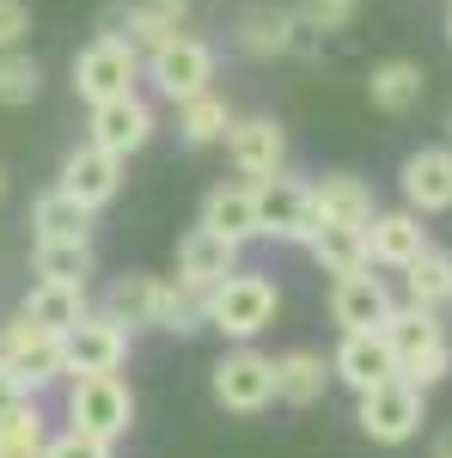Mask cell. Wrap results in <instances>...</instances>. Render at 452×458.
I'll return each mask as SVG.
<instances>
[{
  "instance_id": "cell-1",
  "label": "cell",
  "mask_w": 452,
  "mask_h": 458,
  "mask_svg": "<svg viewBox=\"0 0 452 458\" xmlns=\"http://www.w3.org/2000/svg\"><path fill=\"white\" fill-rule=\"evenodd\" d=\"M281 312V293L269 276L233 269L220 287H209V330H220L226 343H257Z\"/></svg>"
},
{
  "instance_id": "cell-2",
  "label": "cell",
  "mask_w": 452,
  "mask_h": 458,
  "mask_svg": "<svg viewBox=\"0 0 452 458\" xmlns=\"http://www.w3.org/2000/svg\"><path fill=\"white\" fill-rule=\"evenodd\" d=\"M68 428L116 446L135 428V391L123 386V373H73L68 379Z\"/></svg>"
},
{
  "instance_id": "cell-3",
  "label": "cell",
  "mask_w": 452,
  "mask_h": 458,
  "mask_svg": "<svg viewBox=\"0 0 452 458\" xmlns=\"http://www.w3.org/2000/svg\"><path fill=\"white\" fill-rule=\"evenodd\" d=\"M214 403L226 410V416H263L269 403H281V373L276 360L263 349H251V343H239V349H226L220 360H214Z\"/></svg>"
},
{
  "instance_id": "cell-4",
  "label": "cell",
  "mask_w": 452,
  "mask_h": 458,
  "mask_svg": "<svg viewBox=\"0 0 452 458\" xmlns=\"http://www.w3.org/2000/svg\"><path fill=\"white\" fill-rule=\"evenodd\" d=\"M354 422H361V434L373 446H410L422 434V422H428V391L397 373V379H385V386L354 397Z\"/></svg>"
},
{
  "instance_id": "cell-5",
  "label": "cell",
  "mask_w": 452,
  "mask_h": 458,
  "mask_svg": "<svg viewBox=\"0 0 452 458\" xmlns=\"http://www.w3.org/2000/svg\"><path fill=\"white\" fill-rule=\"evenodd\" d=\"M141 80H147V55H141L129 37H92V43L73 55V92H80L86 105L129 98Z\"/></svg>"
},
{
  "instance_id": "cell-6",
  "label": "cell",
  "mask_w": 452,
  "mask_h": 458,
  "mask_svg": "<svg viewBox=\"0 0 452 458\" xmlns=\"http://www.w3.org/2000/svg\"><path fill=\"white\" fill-rule=\"evenodd\" d=\"M0 360L13 367V379L31 391H49L68 379V354H62V330H43L19 312L13 324H0Z\"/></svg>"
},
{
  "instance_id": "cell-7",
  "label": "cell",
  "mask_w": 452,
  "mask_h": 458,
  "mask_svg": "<svg viewBox=\"0 0 452 458\" xmlns=\"http://www.w3.org/2000/svg\"><path fill=\"white\" fill-rule=\"evenodd\" d=\"M147 80H153L159 98L183 105V98H196V92L214 86V49L202 43V37L177 31V37H166V43L147 49Z\"/></svg>"
},
{
  "instance_id": "cell-8",
  "label": "cell",
  "mask_w": 452,
  "mask_h": 458,
  "mask_svg": "<svg viewBox=\"0 0 452 458\" xmlns=\"http://www.w3.org/2000/svg\"><path fill=\"white\" fill-rule=\"evenodd\" d=\"M257 226L276 245H312V233H318L312 183H300V177H287V172L263 177L257 183Z\"/></svg>"
},
{
  "instance_id": "cell-9",
  "label": "cell",
  "mask_w": 452,
  "mask_h": 458,
  "mask_svg": "<svg viewBox=\"0 0 452 458\" xmlns=\"http://www.w3.org/2000/svg\"><path fill=\"white\" fill-rule=\"evenodd\" d=\"M324 37L294 13V6H244L239 13V49L251 62H276V55H312Z\"/></svg>"
},
{
  "instance_id": "cell-10",
  "label": "cell",
  "mask_w": 452,
  "mask_h": 458,
  "mask_svg": "<svg viewBox=\"0 0 452 458\" xmlns=\"http://www.w3.org/2000/svg\"><path fill=\"white\" fill-rule=\"evenodd\" d=\"M129 343H135V330L129 324H116V318L98 306V312H86L73 330H62V354H68V379L73 373H123V360H129Z\"/></svg>"
},
{
  "instance_id": "cell-11",
  "label": "cell",
  "mask_w": 452,
  "mask_h": 458,
  "mask_svg": "<svg viewBox=\"0 0 452 458\" xmlns=\"http://www.w3.org/2000/svg\"><path fill=\"white\" fill-rule=\"evenodd\" d=\"M183 19H190V0H116V6H105V19H98V37H129L141 55H147L153 43L183 31Z\"/></svg>"
},
{
  "instance_id": "cell-12",
  "label": "cell",
  "mask_w": 452,
  "mask_h": 458,
  "mask_svg": "<svg viewBox=\"0 0 452 458\" xmlns=\"http://www.w3.org/2000/svg\"><path fill=\"white\" fill-rule=\"evenodd\" d=\"M92 116H86V141H98L105 153H116V159H129V153H141V147L153 141V129H159V116H153V105L141 98V92H129V98H105V105H86Z\"/></svg>"
},
{
  "instance_id": "cell-13",
  "label": "cell",
  "mask_w": 452,
  "mask_h": 458,
  "mask_svg": "<svg viewBox=\"0 0 452 458\" xmlns=\"http://www.w3.org/2000/svg\"><path fill=\"white\" fill-rule=\"evenodd\" d=\"M226 159L244 183H263V177L287 172V135H281L276 116H239L226 129Z\"/></svg>"
},
{
  "instance_id": "cell-14",
  "label": "cell",
  "mask_w": 452,
  "mask_h": 458,
  "mask_svg": "<svg viewBox=\"0 0 452 458\" xmlns=\"http://www.w3.org/2000/svg\"><path fill=\"white\" fill-rule=\"evenodd\" d=\"M330 373H337V386L361 397V391L397 379V349L385 343V330H343V343L330 354Z\"/></svg>"
},
{
  "instance_id": "cell-15",
  "label": "cell",
  "mask_w": 452,
  "mask_h": 458,
  "mask_svg": "<svg viewBox=\"0 0 452 458\" xmlns=\"http://www.w3.org/2000/svg\"><path fill=\"white\" fill-rule=\"evenodd\" d=\"M239 250L226 233H214V226H190L183 239H177V282L183 287H196V293H209V287H220L233 269H239Z\"/></svg>"
},
{
  "instance_id": "cell-16",
  "label": "cell",
  "mask_w": 452,
  "mask_h": 458,
  "mask_svg": "<svg viewBox=\"0 0 452 458\" xmlns=\"http://www.w3.org/2000/svg\"><path fill=\"white\" fill-rule=\"evenodd\" d=\"M391 306H397V293L373 269H354V276L330 282V324H343V330H380Z\"/></svg>"
},
{
  "instance_id": "cell-17",
  "label": "cell",
  "mask_w": 452,
  "mask_h": 458,
  "mask_svg": "<svg viewBox=\"0 0 452 458\" xmlns=\"http://www.w3.org/2000/svg\"><path fill=\"white\" fill-rule=\"evenodd\" d=\"M62 190L98 214L105 202H116V190H123V159L105 153L98 141H80L68 159H62Z\"/></svg>"
},
{
  "instance_id": "cell-18",
  "label": "cell",
  "mask_w": 452,
  "mask_h": 458,
  "mask_svg": "<svg viewBox=\"0 0 452 458\" xmlns=\"http://www.w3.org/2000/svg\"><path fill=\"white\" fill-rule=\"evenodd\" d=\"M404 208H416L422 220L428 214H447L452 208V141L447 147H416L410 159H404Z\"/></svg>"
},
{
  "instance_id": "cell-19",
  "label": "cell",
  "mask_w": 452,
  "mask_h": 458,
  "mask_svg": "<svg viewBox=\"0 0 452 458\" xmlns=\"http://www.w3.org/2000/svg\"><path fill=\"white\" fill-rule=\"evenodd\" d=\"M422 250H428V226H422L416 208H385V214L367 220V257H373L380 269L404 276Z\"/></svg>"
},
{
  "instance_id": "cell-20",
  "label": "cell",
  "mask_w": 452,
  "mask_h": 458,
  "mask_svg": "<svg viewBox=\"0 0 452 458\" xmlns=\"http://www.w3.org/2000/svg\"><path fill=\"white\" fill-rule=\"evenodd\" d=\"M312 202H318V226H367L380 214L367 177H354V172H324L312 183Z\"/></svg>"
},
{
  "instance_id": "cell-21",
  "label": "cell",
  "mask_w": 452,
  "mask_h": 458,
  "mask_svg": "<svg viewBox=\"0 0 452 458\" xmlns=\"http://www.w3.org/2000/svg\"><path fill=\"white\" fill-rule=\"evenodd\" d=\"M202 226L214 233H226L233 245H251V239H263V226H257V183H214L209 196H202Z\"/></svg>"
},
{
  "instance_id": "cell-22",
  "label": "cell",
  "mask_w": 452,
  "mask_h": 458,
  "mask_svg": "<svg viewBox=\"0 0 452 458\" xmlns=\"http://www.w3.org/2000/svg\"><path fill=\"white\" fill-rule=\"evenodd\" d=\"M422 92H428V73H422V62H410V55H391V62H373V68H367V98H373V110H385V116L416 110Z\"/></svg>"
},
{
  "instance_id": "cell-23",
  "label": "cell",
  "mask_w": 452,
  "mask_h": 458,
  "mask_svg": "<svg viewBox=\"0 0 452 458\" xmlns=\"http://www.w3.org/2000/svg\"><path fill=\"white\" fill-rule=\"evenodd\" d=\"M276 373H281V403H294V410H312L318 397L330 391V354L324 349H287L276 360Z\"/></svg>"
},
{
  "instance_id": "cell-24",
  "label": "cell",
  "mask_w": 452,
  "mask_h": 458,
  "mask_svg": "<svg viewBox=\"0 0 452 458\" xmlns=\"http://www.w3.org/2000/svg\"><path fill=\"white\" fill-rule=\"evenodd\" d=\"M31 269L37 282H68V287H86L98 257H92V239H37L31 245Z\"/></svg>"
},
{
  "instance_id": "cell-25",
  "label": "cell",
  "mask_w": 452,
  "mask_h": 458,
  "mask_svg": "<svg viewBox=\"0 0 452 458\" xmlns=\"http://www.w3.org/2000/svg\"><path fill=\"white\" fill-rule=\"evenodd\" d=\"M385 330V343L397 349V367L410 360V354H422V349H434V343H447V318L440 312H428V306H391V318L380 324Z\"/></svg>"
},
{
  "instance_id": "cell-26",
  "label": "cell",
  "mask_w": 452,
  "mask_h": 458,
  "mask_svg": "<svg viewBox=\"0 0 452 458\" xmlns=\"http://www.w3.org/2000/svg\"><path fill=\"white\" fill-rule=\"evenodd\" d=\"M404 300L410 306H428V312H447L452 306V250H440V245H428L404 269Z\"/></svg>"
},
{
  "instance_id": "cell-27",
  "label": "cell",
  "mask_w": 452,
  "mask_h": 458,
  "mask_svg": "<svg viewBox=\"0 0 452 458\" xmlns=\"http://www.w3.org/2000/svg\"><path fill=\"white\" fill-rule=\"evenodd\" d=\"M31 233L37 239H92V208L73 202L68 190L55 183V190H43L31 202Z\"/></svg>"
},
{
  "instance_id": "cell-28",
  "label": "cell",
  "mask_w": 452,
  "mask_h": 458,
  "mask_svg": "<svg viewBox=\"0 0 452 458\" xmlns=\"http://www.w3.org/2000/svg\"><path fill=\"white\" fill-rule=\"evenodd\" d=\"M233 123H239V116H233V105H226L214 86L177 105V135H183V147H214V141H226V129H233Z\"/></svg>"
},
{
  "instance_id": "cell-29",
  "label": "cell",
  "mask_w": 452,
  "mask_h": 458,
  "mask_svg": "<svg viewBox=\"0 0 452 458\" xmlns=\"http://www.w3.org/2000/svg\"><path fill=\"white\" fill-rule=\"evenodd\" d=\"M19 312L31 318V324H43V330H73V324L92 312V306H86V287H68V282H37L31 293H25V306H19Z\"/></svg>"
},
{
  "instance_id": "cell-30",
  "label": "cell",
  "mask_w": 452,
  "mask_h": 458,
  "mask_svg": "<svg viewBox=\"0 0 452 458\" xmlns=\"http://www.w3.org/2000/svg\"><path fill=\"white\" fill-rule=\"evenodd\" d=\"M318 269L324 276H354V269H373V257H367V226H318L312 245Z\"/></svg>"
},
{
  "instance_id": "cell-31",
  "label": "cell",
  "mask_w": 452,
  "mask_h": 458,
  "mask_svg": "<svg viewBox=\"0 0 452 458\" xmlns=\"http://www.w3.org/2000/svg\"><path fill=\"white\" fill-rule=\"evenodd\" d=\"M49 453V434H43V416H37V403H13L6 416H0V458H43Z\"/></svg>"
},
{
  "instance_id": "cell-32",
  "label": "cell",
  "mask_w": 452,
  "mask_h": 458,
  "mask_svg": "<svg viewBox=\"0 0 452 458\" xmlns=\"http://www.w3.org/2000/svg\"><path fill=\"white\" fill-rule=\"evenodd\" d=\"M37 92H43L37 55H25V49H0V105L19 110V105H31Z\"/></svg>"
},
{
  "instance_id": "cell-33",
  "label": "cell",
  "mask_w": 452,
  "mask_h": 458,
  "mask_svg": "<svg viewBox=\"0 0 452 458\" xmlns=\"http://www.w3.org/2000/svg\"><path fill=\"white\" fill-rule=\"evenodd\" d=\"M397 373H404L410 386L434 391V386H440V379L452 373V336H447V343H434V349H422V354H410V360H404Z\"/></svg>"
},
{
  "instance_id": "cell-34",
  "label": "cell",
  "mask_w": 452,
  "mask_h": 458,
  "mask_svg": "<svg viewBox=\"0 0 452 458\" xmlns=\"http://www.w3.org/2000/svg\"><path fill=\"white\" fill-rule=\"evenodd\" d=\"M294 13H300V19H306L318 37H330V31H348V25H354L361 0H300Z\"/></svg>"
},
{
  "instance_id": "cell-35",
  "label": "cell",
  "mask_w": 452,
  "mask_h": 458,
  "mask_svg": "<svg viewBox=\"0 0 452 458\" xmlns=\"http://www.w3.org/2000/svg\"><path fill=\"white\" fill-rule=\"evenodd\" d=\"M43 458H110V446L105 440H92V434H55V440H49V453Z\"/></svg>"
},
{
  "instance_id": "cell-36",
  "label": "cell",
  "mask_w": 452,
  "mask_h": 458,
  "mask_svg": "<svg viewBox=\"0 0 452 458\" xmlns=\"http://www.w3.org/2000/svg\"><path fill=\"white\" fill-rule=\"evenodd\" d=\"M31 31V6L25 0H0V49H19Z\"/></svg>"
},
{
  "instance_id": "cell-37",
  "label": "cell",
  "mask_w": 452,
  "mask_h": 458,
  "mask_svg": "<svg viewBox=\"0 0 452 458\" xmlns=\"http://www.w3.org/2000/svg\"><path fill=\"white\" fill-rule=\"evenodd\" d=\"M25 397H31V391L19 386V379H13V367H6V360H0V416H6V410H13V403H25Z\"/></svg>"
},
{
  "instance_id": "cell-38",
  "label": "cell",
  "mask_w": 452,
  "mask_h": 458,
  "mask_svg": "<svg viewBox=\"0 0 452 458\" xmlns=\"http://www.w3.org/2000/svg\"><path fill=\"white\" fill-rule=\"evenodd\" d=\"M428 458H452V428L440 434V440H434V453H428Z\"/></svg>"
},
{
  "instance_id": "cell-39",
  "label": "cell",
  "mask_w": 452,
  "mask_h": 458,
  "mask_svg": "<svg viewBox=\"0 0 452 458\" xmlns=\"http://www.w3.org/2000/svg\"><path fill=\"white\" fill-rule=\"evenodd\" d=\"M447 37H452V6H447Z\"/></svg>"
},
{
  "instance_id": "cell-40",
  "label": "cell",
  "mask_w": 452,
  "mask_h": 458,
  "mask_svg": "<svg viewBox=\"0 0 452 458\" xmlns=\"http://www.w3.org/2000/svg\"><path fill=\"white\" fill-rule=\"evenodd\" d=\"M0 196H6V172H0Z\"/></svg>"
},
{
  "instance_id": "cell-41",
  "label": "cell",
  "mask_w": 452,
  "mask_h": 458,
  "mask_svg": "<svg viewBox=\"0 0 452 458\" xmlns=\"http://www.w3.org/2000/svg\"><path fill=\"white\" fill-rule=\"evenodd\" d=\"M447 135H452V110H447Z\"/></svg>"
},
{
  "instance_id": "cell-42",
  "label": "cell",
  "mask_w": 452,
  "mask_h": 458,
  "mask_svg": "<svg viewBox=\"0 0 452 458\" xmlns=\"http://www.w3.org/2000/svg\"><path fill=\"white\" fill-rule=\"evenodd\" d=\"M447 6H452V0H447Z\"/></svg>"
},
{
  "instance_id": "cell-43",
  "label": "cell",
  "mask_w": 452,
  "mask_h": 458,
  "mask_svg": "<svg viewBox=\"0 0 452 458\" xmlns=\"http://www.w3.org/2000/svg\"><path fill=\"white\" fill-rule=\"evenodd\" d=\"M447 312H452V306H447Z\"/></svg>"
}]
</instances>
